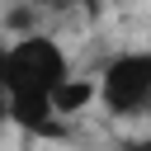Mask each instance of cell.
<instances>
[{"label": "cell", "instance_id": "3957f363", "mask_svg": "<svg viewBox=\"0 0 151 151\" xmlns=\"http://www.w3.org/2000/svg\"><path fill=\"white\" fill-rule=\"evenodd\" d=\"M85 104H94V76H66L61 85H57V94H52V113L66 123V118H76Z\"/></svg>", "mask_w": 151, "mask_h": 151}, {"label": "cell", "instance_id": "6da1fadb", "mask_svg": "<svg viewBox=\"0 0 151 151\" xmlns=\"http://www.w3.org/2000/svg\"><path fill=\"white\" fill-rule=\"evenodd\" d=\"M66 76H71V57L52 33L28 28L14 42H5V118L28 137H61L52 94Z\"/></svg>", "mask_w": 151, "mask_h": 151}, {"label": "cell", "instance_id": "5b68a950", "mask_svg": "<svg viewBox=\"0 0 151 151\" xmlns=\"http://www.w3.org/2000/svg\"><path fill=\"white\" fill-rule=\"evenodd\" d=\"M0 127H9V118H5V42H0Z\"/></svg>", "mask_w": 151, "mask_h": 151}, {"label": "cell", "instance_id": "7a4b0ae2", "mask_svg": "<svg viewBox=\"0 0 151 151\" xmlns=\"http://www.w3.org/2000/svg\"><path fill=\"white\" fill-rule=\"evenodd\" d=\"M94 104L109 118H142L151 109V52H113L94 76Z\"/></svg>", "mask_w": 151, "mask_h": 151}, {"label": "cell", "instance_id": "277c9868", "mask_svg": "<svg viewBox=\"0 0 151 151\" xmlns=\"http://www.w3.org/2000/svg\"><path fill=\"white\" fill-rule=\"evenodd\" d=\"M80 0H24V9L28 14H71Z\"/></svg>", "mask_w": 151, "mask_h": 151}]
</instances>
